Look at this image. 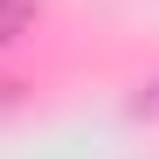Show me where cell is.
Segmentation results:
<instances>
[{"instance_id":"1","label":"cell","mask_w":159,"mask_h":159,"mask_svg":"<svg viewBox=\"0 0 159 159\" xmlns=\"http://www.w3.org/2000/svg\"><path fill=\"white\" fill-rule=\"evenodd\" d=\"M28 21H35V0H0V42L28 35Z\"/></svg>"}]
</instances>
